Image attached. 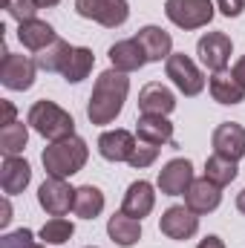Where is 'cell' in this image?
Wrapping results in <instances>:
<instances>
[{"mask_svg":"<svg viewBox=\"0 0 245 248\" xmlns=\"http://www.w3.org/2000/svg\"><path fill=\"white\" fill-rule=\"evenodd\" d=\"M127 93H130V78L127 72L119 69H107L95 78V87H92V95H90V104H87V119L90 124H113L116 116L122 113L124 101H127Z\"/></svg>","mask_w":245,"mask_h":248,"instance_id":"cell-1","label":"cell"},{"mask_svg":"<svg viewBox=\"0 0 245 248\" xmlns=\"http://www.w3.org/2000/svg\"><path fill=\"white\" fill-rule=\"evenodd\" d=\"M90 159V147L81 136H69V139H61V141H52L41 162H44V170L46 176H58V179H66V176H75Z\"/></svg>","mask_w":245,"mask_h":248,"instance_id":"cell-2","label":"cell"},{"mask_svg":"<svg viewBox=\"0 0 245 248\" xmlns=\"http://www.w3.org/2000/svg\"><path fill=\"white\" fill-rule=\"evenodd\" d=\"M26 124H29L38 136H44V139H49V141H61V139L75 136V122H72V116H69L63 107H58L55 101H46V98H41V101H35V104L29 107Z\"/></svg>","mask_w":245,"mask_h":248,"instance_id":"cell-3","label":"cell"},{"mask_svg":"<svg viewBox=\"0 0 245 248\" xmlns=\"http://www.w3.org/2000/svg\"><path fill=\"white\" fill-rule=\"evenodd\" d=\"M165 15L179 29H202L214 20V0H165Z\"/></svg>","mask_w":245,"mask_h":248,"instance_id":"cell-4","label":"cell"},{"mask_svg":"<svg viewBox=\"0 0 245 248\" xmlns=\"http://www.w3.org/2000/svg\"><path fill=\"white\" fill-rule=\"evenodd\" d=\"M165 72H168V78L176 84V90L187 95V98H193V95H199L202 90H205V75L199 72V66L190 61L184 52H173L168 61H165Z\"/></svg>","mask_w":245,"mask_h":248,"instance_id":"cell-5","label":"cell"},{"mask_svg":"<svg viewBox=\"0 0 245 248\" xmlns=\"http://www.w3.org/2000/svg\"><path fill=\"white\" fill-rule=\"evenodd\" d=\"M75 12L87 20H95L107 29L122 26L130 17V6L127 0H75Z\"/></svg>","mask_w":245,"mask_h":248,"instance_id":"cell-6","label":"cell"},{"mask_svg":"<svg viewBox=\"0 0 245 248\" xmlns=\"http://www.w3.org/2000/svg\"><path fill=\"white\" fill-rule=\"evenodd\" d=\"M35 72H38V61H32L29 55H17V52H6L3 63H0V81L6 90L23 93L35 84Z\"/></svg>","mask_w":245,"mask_h":248,"instance_id":"cell-7","label":"cell"},{"mask_svg":"<svg viewBox=\"0 0 245 248\" xmlns=\"http://www.w3.org/2000/svg\"><path fill=\"white\" fill-rule=\"evenodd\" d=\"M38 202L49 217H66L69 208L75 205V187H69L66 179L46 176L44 185L38 187Z\"/></svg>","mask_w":245,"mask_h":248,"instance_id":"cell-8","label":"cell"},{"mask_svg":"<svg viewBox=\"0 0 245 248\" xmlns=\"http://www.w3.org/2000/svg\"><path fill=\"white\" fill-rule=\"evenodd\" d=\"M231 49H234V44H231V38H228L225 32H208V35H202L199 44H196L199 61L205 63L211 72H219V69L228 66Z\"/></svg>","mask_w":245,"mask_h":248,"instance_id":"cell-9","label":"cell"},{"mask_svg":"<svg viewBox=\"0 0 245 248\" xmlns=\"http://www.w3.org/2000/svg\"><path fill=\"white\" fill-rule=\"evenodd\" d=\"M159 231L170 240H190L199 231V214H193L187 205H170L159 219Z\"/></svg>","mask_w":245,"mask_h":248,"instance_id":"cell-10","label":"cell"},{"mask_svg":"<svg viewBox=\"0 0 245 248\" xmlns=\"http://www.w3.org/2000/svg\"><path fill=\"white\" fill-rule=\"evenodd\" d=\"M159 190L165 196H184L187 187L193 185V165L187 159H170L159 170Z\"/></svg>","mask_w":245,"mask_h":248,"instance_id":"cell-11","label":"cell"},{"mask_svg":"<svg viewBox=\"0 0 245 248\" xmlns=\"http://www.w3.org/2000/svg\"><path fill=\"white\" fill-rule=\"evenodd\" d=\"M211 144H214V153L240 162V159L245 156V127L237 124V122H222L216 130H214Z\"/></svg>","mask_w":245,"mask_h":248,"instance_id":"cell-12","label":"cell"},{"mask_svg":"<svg viewBox=\"0 0 245 248\" xmlns=\"http://www.w3.org/2000/svg\"><path fill=\"white\" fill-rule=\"evenodd\" d=\"M136 144H138L136 136H133L130 130H122V127L107 130V133L98 136V153H101L107 162H130Z\"/></svg>","mask_w":245,"mask_h":248,"instance_id":"cell-13","label":"cell"},{"mask_svg":"<svg viewBox=\"0 0 245 248\" xmlns=\"http://www.w3.org/2000/svg\"><path fill=\"white\" fill-rule=\"evenodd\" d=\"M173 107H176V95L165 84L150 81V84L141 87V93H138L141 116H168V113H173Z\"/></svg>","mask_w":245,"mask_h":248,"instance_id":"cell-14","label":"cell"},{"mask_svg":"<svg viewBox=\"0 0 245 248\" xmlns=\"http://www.w3.org/2000/svg\"><path fill=\"white\" fill-rule=\"evenodd\" d=\"M219 202H222V187L214 185L208 176L193 179V185L187 187V193H184V205L193 214H211V211L219 208Z\"/></svg>","mask_w":245,"mask_h":248,"instance_id":"cell-15","label":"cell"},{"mask_svg":"<svg viewBox=\"0 0 245 248\" xmlns=\"http://www.w3.org/2000/svg\"><path fill=\"white\" fill-rule=\"evenodd\" d=\"M32 179V168L26 159L20 156H3V165H0V187L6 196H17L23 193V187L29 185Z\"/></svg>","mask_w":245,"mask_h":248,"instance_id":"cell-16","label":"cell"},{"mask_svg":"<svg viewBox=\"0 0 245 248\" xmlns=\"http://www.w3.org/2000/svg\"><path fill=\"white\" fill-rule=\"evenodd\" d=\"M136 139L144 144H170L179 147L173 141V124L168 122V116H138L136 122Z\"/></svg>","mask_w":245,"mask_h":248,"instance_id":"cell-17","label":"cell"},{"mask_svg":"<svg viewBox=\"0 0 245 248\" xmlns=\"http://www.w3.org/2000/svg\"><path fill=\"white\" fill-rule=\"evenodd\" d=\"M136 41L141 44L147 61H168L173 55V38L162 26H141Z\"/></svg>","mask_w":245,"mask_h":248,"instance_id":"cell-18","label":"cell"},{"mask_svg":"<svg viewBox=\"0 0 245 248\" xmlns=\"http://www.w3.org/2000/svg\"><path fill=\"white\" fill-rule=\"evenodd\" d=\"M153 205H156V193H153V185L144 179L133 182L122 199V211L127 217H136V219H144L153 211Z\"/></svg>","mask_w":245,"mask_h":248,"instance_id":"cell-19","label":"cell"},{"mask_svg":"<svg viewBox=\"0 0 245 248\" xmlns=\"http://www.w3.org/2000/svg\"><path fill=\"white\" fill-rule=\"evenodd\" d=\"M208 90H211V98L219 101V104H240V101H245V87L234 78L231 69L214 72L211 81H208Z\"/></svg>","mask_w":245,"mask_h":248,"instance_id":"cell-20","label":"cell"},{"mask_svg":"<svg viewBox=\"0 0 245 248\" xmlns=\"http://www.w3.org/2000/svg\"><path fill=\"white\" fill-rule=\"evenodd\" d=\"M110 63L119 72H136L147 63V55H144V49L136 38H127V41H119V44L110 46Z\"/></svg>","mask_w":245,"mask_h":248,"instance_id":"cell-21","label":"cell"},{"mask_svg":"<svg viewBox=\"0 0 245 248\" xmlns=\"http://www.w3.org/2000/svg\"><path fill=\"white\" fill-rule=\"evenodd\" d=\"M17 41L26 46V49H32V52H44L49 44H55L58 41V35H55V29L46 23V20H26V23H20L17 26Z\"/></svg>","mask_w":245,"mask_h":248,"instance_id":"cell-22","label":"cell"},{"mask_svg":"<svg viewBox=\"0 0 245 248\" xmlns=\"http://www.w3.org/2000/svg\"><path fill=\"white\" fill-rule=\"evenodd\" d=\"M107 234H110V240H113L116 246H122V248L136 246V243L141 240V219L127 217L124 211H119V214L110 217V222H107Z\"/></svg>","mask_w":245,"mask_h":248,"instance_id":"cell-23","label":"cell"},{"mask_svg":"<svg viewBox=\"0 0 245 248\" xmlns=\"http://www.w3.org/2000/svg\"><path fill=\"white\" fill-rule=\"evenodd\" d=\"M75 217L81 219H95L104 211V193L95 185H81L75 187V205H72Z\"/></svg>","mask_w":245,"mask_h":248,"instance_id":"cell-24","label":"cell"},{"mask_svg":"<svg viewBox=\"0 0 245 248\" xmlns=\"http://www.w3.org/2000/svg\"><path fill=\"white\" fill-rule=\"evenodd\" d=\"M92 66H95V55H92V49H87V46H75L61 75H63L66 84H78V81H84V78L92 72Z\"/></svg>","mask_w":245,"mask_h":248,"instance_id":"cell-25","label":"cell"},{"mask_svg":"<svg viewBox=\"0 0 245 248\" xmlns=\"http://www.w3.org/2000/svg\"><path fill=\"white\" fill-rule=\"evenodd\" d=\"M72 49H75V46H69L66 41L58 38L55 44H49L44 52H38V55H35L38 69H44V72H63V66H66V61H69Z\"/></svg>","mask_w":245,"mask_h":248,"instance_id":"cell-26","label":"cell"},{"mask_svg":"<svg viewBox=\"0 0 245 248\" xmlns=\"http://www.w3.org/2000/svg\"><path fill=\"white\" fill-rule=\"evenodd\" d=\"M237 173H240V170H237V162H234V159H225V156H219V153L208 156V162H205V176L219 187L231 185V182L237 179Z\"/></svg>","mask_w":245,"mask_h":248,"instance_id":"cell-27","label":"cell"},{"mask_svg":"<svg viewBox=\"0 0 245 248\" xmlns=\"http://www.w3.org/2000/svg\"><path fill=\"white\" fill-rule=\"evenodd\" d=\"M26 141H29V130H26L23 122L3 124V130H0V150H3V156H20Z\"/></svg>","mask_w":245,"mask_h":248,"instance_id":"cell-28","label":"cell"},{"mask_svg":"<svg viewBox=\"0 0 245 248\" xmlns=\"http://www.w3.org/2000/svg\"><path fill=\"white\" fill-rule=\"evenodd\" d=\"M72 234H75V225H72L66 217H52V219H46L44 228H41V240H44L46 246H63V243H69Z\"/></svg>","mask_w":245,"mask_h":248,"instance_id":"cell-29","label":"cell"},{"mask_svg":"<svg viewBox=\"0 0 245 248\" xmlns=\"http://www.w3.org/2000/svg\"><path fill=\"white\" fill-rule=\"evenodd\" d=\"M159 159V144H144V141H138L136 144V150H133V156H130V168H150L153 162Z\"/></svg>","mask_w":245,"mask_h":248,"instance_id":"cell-30","label":"cell"},{"mask_svg":"<svg viewBox=\"0 0 245 248\" xmlns=\"http://www.w3.org/2000/svg\"><path fill=\"white\" fill-rule=\"evenodd\" d=\"M6 9L9 15L17 20V23H26V20H35V12L41 9L35 0H6Z\"/></svg>","mask_w":245,"mask_h":248,"instance_id":"cell-31","label":"cell"},{"mask_svg":"<svg viewBox=\"0 0 245 248\" xmlns=\"http://www.w3.org/2000/svg\"><path fill=\"white\" fill-rule=\"evenodd\" d=\"M35 246L38 243H35V237H32L29 228H17V231L0 237V248H35Z\"/></svg>","mask_w":245,"mask_h":248,"instance_id":"cell-32","label":"cell"},{"mask_svg":"<svg viewBox=\"0 0 245 248\" xmlns=\"http://www.w3.org/2000/svg\"><path fill=\"white\" fill-rule=\"evenodd\" d=\"M216 9L225 15V17H240L245 9V0H216Z\"/></svg>","mask_w":245,"mask_h":248,"instance_id":"cell-33","label":"cell"},{"mask_svg":"<svg viewBox=\"0 0 245 248\" xmlns=\"http://www.w3.org/2000/svg\"><path fill=\"white\" fill-rule=\"evenodd\" d=\"M196 248H225V243H222V237H216V234H208L202 243Z\"/></svg>","mask_w":245,"mask_h":248,"instance_id":"cell-34","label":"cell"},{"mask_svg":"<svg viewBox=\"0 0 245 248\" xmlns=\"http://www.w3.org/2000/svg\"><path fill=\"white\" fill-rule=\"evenodd\" d=\"M231 72H234V78H237V81L245 87V55H243L237 63H234V69H231Z\"/></svg>","mask_w":245,"mask_h":248,"instance_id":"cell-35","label":"cell"},{"mask_svg":"<svg viewBox=\"0 0 245 248\" xmlns=\"http://www.w3.org/2000/svg\"><path fill=\"white\" fill-rule=\"evenodd\" d=\"M3 116H6V122H3V124L15 122V104H12V101H3Z\"/></svg>","mask_w":245,"mask_h":248,"instance_id":"cell-36","label":"cell"},{"mask_svg":"<svg viewBox=\"0 0 245 248\" xmlns=\"http://www.w3.org/2000/svg\"><path fill=\"white\" fill-rule=\"evenodd\" d=\"M9 219H12V205H9V199H6V202H3V217H0V225L6 228V225H9Z\"/></svg>","mask_w":245,"mask_h":248,"instance_id":"cell-37","label":"cell"},{"mask_svg":"<svg viewBox=\"0 0 245 248\" xmlns=\"http://www.w3.org/2000/svg\"><path fill=\"white\" fill-rule=\"evenodd\" d=\"M237 211H240V214H245V187L237 193Z\"/></svg>","mask_w":245,"mask_h":248,"instance_id":"cell-38","label":"cell"},{"mask_svg":"<svg viewBox=\"0 0 245 248\" xmlns=\"http://www.w3.org/2000/svg\"><path fill=\"white\" fill-rule=\"evenodd\" d=\"M35 3H38L41 9H52V6H58L61 0H35Z\"/></svg>","mask_w":245,"mask_h":248,"instance_id":"cell-39","label":"cell"},{"mask_svg":"<svg viewBox=\"0 0 245 248\" xmlns=\"http://www.w3.org/2000/svg\"><path fill=\"white\" fill-rule=\"evenodd\" d=\"M35 248H46V243H38V246H35Z\"/></svg>","mask_w":245,"mask_h":248,"instance_id":"cell-40","label":"cell"},{"mask_svg":"<svg viewBox=\"0 0 245 248\" xmlns=\"http://www.w3.org/2000/svg\"><path fill=\"white\" fill-rule=\"evenodd\" d=\"M92 248H95V246H92Z\"/></svg>","mask_w":245,"mask_h":248,"instance_id":"cell-41","label":"cell"}]
</instances>
